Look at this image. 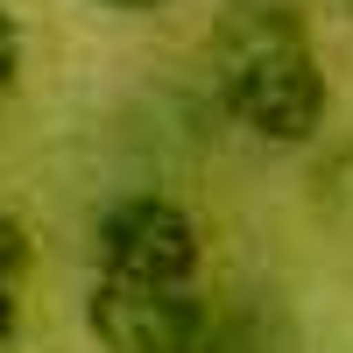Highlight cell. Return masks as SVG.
Instances as JSON below:
<instances>
[{"label": "cell", "mask_w": 353, "mask_h": 353, "mask_svg": "<svg viewBox=\"0 0 353 353\" xmlns=\"http://www.w3.org/2000/svg\"><path fill=\"white\" fill-rule=\"evenodd\" d=\"M191 353H297V332H290L283 304H269L254 290V297L212 304V318H205V332H198Z\"/></svg>", "instance_id": "cell-4"}, {"label": "cell", "mask_w": 353, "mask_h": 353, "mask_svg": "<svg viewBox=\"0 0 353 353\" xmlns=\"http://www.w3.org/2000/svg\"><path fill=\"white\" fill-rule=\"evenodd\" d=\"M28 276H36V241L28 226L0 205V353L21 339V304H28Z\"/></svg>", "instance_id": "cell-5"}, {"label": "cell", "mask_w": 353, "mask_h": 353, "mask_svg": "<svg viewBox=\"0 0 353 353\" xmlns=\"http://www.w3.org/2000/svg\"><path fill=\"white\" fill-rule=\"evenodd\" d=\"M205 318H212L205 283H128V276L85 283V332L99 353H191Z\"/></svg>", "instance_id": "cell-3"}, {"label": "cell", "mask_w": 353, "mask_h": 353, "mask_svg": "<svg viewBox=\"0 0 353 353\" xmlns=\"http://www.w3.org/2000/svg\"><path fill=\"white\" fill-rule=\"evenodd\" d=\"M92 8H106V14H163L176 0H92Z\"/></svg>", "instance_id": "cell-8"}, {"label": "cell", "mask_w": 353, "mask_h": 353, "mask_svg": "<svg viewBox=\"0 0 353 353\" xmlns=\"http://www.w3.org/2000/svg\"><path fill=\"white\" fill-rule=\"evenodd\" d=\"M92 276L128 283H205V233L176 198L128 191L92 226Z\"/></svg>", "instance_id": "cell-2"}, {"label": "cell", "mask_w": 353, "mask_h": 353, "mask_svg": "<svg viewBox=\"0 0 353 353\" xmlns=\"http://www.w3.org/2000/svg\"><path fill=\"white\" fill-rule=\"evenodd\" d=\"M21 64H28V43H21V21L0 8V106L14 99V85H21Z\"/></svg>", "instance_id": "cell-7"}, {"label": "cell", "mask_w": 353, "mask_h": 353, "mask_svg": "<svg viewBox=\"0 0 353 353\" xmlns=\"http://www.w3.org/2000/svg\"><path fill=\"white\" fill-rule=\"evenodd\" d=\"M311 205H318V219H325L332 233H346V241H353V149H346V156H332L325 170H318Z\"/></svg>", "instance_id": "cell-6"}, {"label": "cell", "mask_w": 353, "mask_h": 353, "mask_svg": "<svg viewBox=\"0 0 353 353\" xmlns=\"http://www.w3.org/2000/svg\"><path fill=\"white\" fill-rule=\"evenodd\" d=\"M212 92L233 128L269 149H304L332 121V78L304 8L290 0H233L212 36Z\"/></svg>", "instance_id": "cell-1"}, {"label": "cell", "mask_w": 353, "mask_h": 353, "mask_svg": "<svg viewBox=\"0 0 353 353\" xmlns=\"http://www.w3.org/2000/svg\"><path fill=\"white\" fill-rule=\"evenodd\" d=\"M346 14H353V0H346Z\"/></svg>", "instance_id": "cell-9"}]
</instances>
